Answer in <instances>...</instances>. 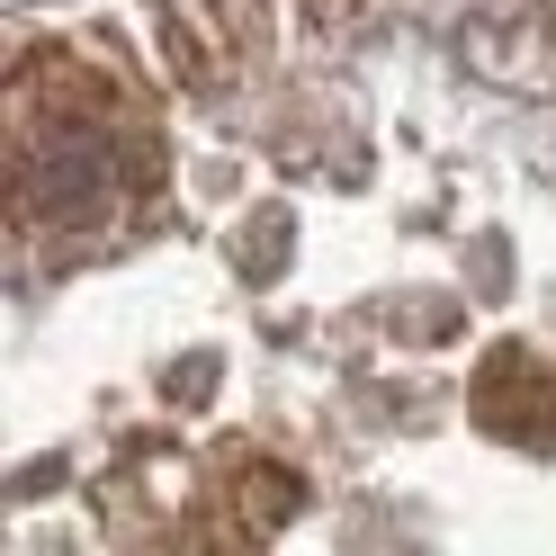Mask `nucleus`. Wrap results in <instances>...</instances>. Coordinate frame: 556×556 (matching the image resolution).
Segmentation results:
<instances>
[{
  "mask_svg": "<svg viewBox=\"0 0 556 556\" xmlns=\"http://www.w3.org/2000/svg\"><path fill=\"white\" fill-rule=\"evenodd\" d=\"M494 73H520V81H547L556 73V0H484L476 37H467Z\"/></svg>",
  "mask_w": 556,
  "mask_h": 556,
  "instance_id": "1",
  "label": "nucleus"
}]
</instances>
